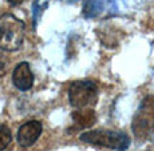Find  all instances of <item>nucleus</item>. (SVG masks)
<instances>
[{"label": "nucleus", "instance_id": "7", "mask_svg": "<svg viewBox=\"0 0 154 151\" xmlns=\"http://www.w3.org/2000/svg\"><path fill=\"white\" fill-rule=\"evenodd\" d=\"M72 119L76 126L81 127V128L90 127L95 123V112L91 110V108H88V110L79 108V110L72 112Z\"/></svg>", "mask_w": 154, "mask_h": 151}, {"label": "nucleus", "instance_id": "1", "mask_svg": "<svg viewBox=\"0 0 154 151\" xmlns=\"http://www.w3.org/2000/svg\"><path fill=\"white\" fill-rule=\"evenodd\" d=\"M26 26L12 14L0 15V48L3 51H17L24 40Z\"/></svg>", "mask_w": 154, "mask_h": 151}, {"label": "nucleus", "instance_id": "11", "mask_svg": "<svg viewBox=\"0 0 154 151\" xmlns=\"http://www.w3.org/2000/svg\"><path fill=\"white\" fill-rule=\"evenodd\" d=\"M8 2H10V4H12V5H17V4H20L23 0H8Z\"/></svg>", "mask_w": 154, "mask_h": 151}, {"label": "nucleus", "instance_id": "4", "mask_svg": "<svg viewBox=\"0 0 154 151\" xmlns=\"http://www.w3.org/2000/svg\"><path fill=\"white\" fill-rule=\"evenodd\" d=\"M98 99V87L91 80H78L71 83L69 88V102L74 108L93 106Z\"/></svg>", "mask_w": 154, "mask_h": 151}, {"label": "nucleus", "instance_id": "9", "mask_svg": "<svg viewBox=\"0 0 154 151\" xmlns=\"http://www.w3.org/2000/svg\"><path fill=\"white\" fill-rule=\"evenodd\" d=\"M11 140H12V135H11L10 128L4 124H0V151L7 149Z\"/></svg>", "mask_w": 154, "mask_h": 151}, {"label": "nucleus", "instance_id": "5", "mask_svg": "<svg viewBox=\"0 0 154 151\" xmlns=\"http://www.w3.org/2000/svg\"><path fill=\"white\" fill-rule=\"evenodd\" d=\"M42 134V123L29 120L24 123L17 131V143L22 147H31Z\"/></svg>", "mask_w": 154, "mask_h": 151}, {"label": "nucleus", "instance_id": "2", "mask_svg": "<svg viewBox=\"0 0 154 151\" xmlns=\"http://www.w3.org/2000/svg\"><path fill=\"white\" fill-rule=\"evenodd\" d=\"M79 138L85 143L115 151H125L130 144L129 137L118 130H91L82 132Z\"/></svg>", "mask_w": 154, "mask_h": 151}, {"label": "nucleus", "instance_id": "3", "mask_svg": "<svg viewBox=\"0 0 154 151\" xmlns=\"http://www.w3.org/2000/svg\"><path fill=\"white\" fill-rule=\"evenodd\" d=\"M131 130L138 140H145L154 131V96L142 99L133 118Z\"/></svg>", "mask_w": 154, "mask_h": 151}, {"label": "nucleus", "instance_id": "6", "mask_svg": "<svg viewBox=\"0 0 154 151\" xmlns=\"http://www.w3.org/2000/svg\"><path fill=\"white\" fill-rule=\"evenodd\" d=\"M14 86L20 91H28L34 84V74H32L29 64L27 62L19 63L12 74Z\"/></svg>", "mask_w": 154, "mask_h": 151}, {"label": "nucleus", "instance_id": "10", "mask_svg": "<svg viewBox=\"0 0 154 151\" xmlns=\"http://www.w3.org/2000/svg\"><path fill=\"white\" fill-rule=\"evenodd\" d=\"M7 66H8L7 59H5V56L3 55L2 52H0V78L5 74V71H7Z\"/></svg>", "mask_w": 154, "mask_h": 151}, {"label": "nucleus", "instance_id": "12", "mask_svg": "<svg viewBox=\"0 0 154 151\" xmlns=\"http://www.w3.org/2000/svg\"><path fill=\"white\" fill-rule=\"evenodd\" d=\"M67 3H74V2H76V0H66Z\"/></svg>", "mask_w": 154, "mask_h": 151}, {"label": "nucleus", "instance_id": "8", "mask_svg": "<svg viewBox=\"0 0 154 151\" xmlns=\"http://www.w3.org/2000/svg\"><path fill=\"white\" fill-rule=\"evenodd\" d=\"M103 7V0H86L85 14L86 16H97Z\"/></svg>", "mask_w": 154, "mask_h": 151}]
</instances>
